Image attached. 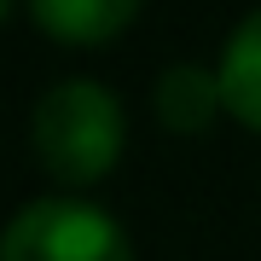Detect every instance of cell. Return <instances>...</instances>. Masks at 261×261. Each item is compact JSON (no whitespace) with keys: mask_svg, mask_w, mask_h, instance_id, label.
<instances>
[{"mask_svg":"<svg viewBox=\"0 0 261 261\" xmlns=\"http://www.w3.org/2000/svg\"><path fill=\"white\" fill-rule=\"evenodd\" d=\"M122 105L105 82L70 75V82L47 87L29 111V145H35L41 168L64 186H93L99 174H111L122 157Z\"/></svg>","mask_w":261,"mask_h":261,"instance_id":"obj_1","label":"cell"},{"mask_svg":"<svg viewBox=\"0 0 261 261\" xmlns=\"http://www.w3.org/2000/svg\"><path fill=\"white\" fill-rule=\"evenodd\" d=\"M221 105H226L221 99V75H209L197 64H174V70L157 75V116L174 134H203Z\"/></svg>","mask_w":261,"mask_h":261,"instance_id":"obj_5","label":"cell"},{"mask_svg":"<svg viewBox=\"0 0 261 261\" xmlns=\"http://www.w3.org/2000/svg\"><path fill=\"white\" fill-rule=\"evenodd\" d=\"M140 0H29L35 29H47L64 47H99L134 23Z\"/></svg>","mask_w":261,"mask_h":261,"instance_id":"obj_3","label":"cell"},{"mask_svg":"<svg viewBox=\"0 0 261 261\" xmlns=\"http://www.w3.org/2000/svg\"><path fill=\"white\" fill-rule=\"evenodd\" d=\"M0 261H134L128 232L93 203L75 197H35L12 215Z\"/></svg>","mask_w":261,"mask_h":261,"instance_id":"obj_2","label":"cell"},{"mask_svg":"<svg viewBox=\"0 0 261 261\" xmlns=\"http://www.w3.org/2000/svg\"><path fill=\"white\" fill-rule=\"evenodd\" d=\"M221 99H226V111H232L244 128H255L261 134V6L232 29V41H226V53H221Z\"/></svg>","mask_w":261,"mask_h":261,"instance_id":"obj_4","label":"cell"}]
</instances>
